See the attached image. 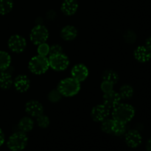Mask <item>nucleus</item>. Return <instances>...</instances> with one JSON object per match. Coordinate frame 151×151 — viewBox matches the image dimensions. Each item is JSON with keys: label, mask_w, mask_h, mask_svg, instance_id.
Listing matches in <instances>:
<instances>
[{"label": "nucleus", "mask_w": 151, "mask_h": 151, "mask_svg": "<svg viewBox=\"0 0 151 151\" xmlns=\"http://www.w3.org/2000/svg\"><path fill=\"white\" fill-rule=\"evenodd\" d=\"M11 57L5 51H0V72L6 71L10 66Z\"/></svg>", "instance_id": "nucleus-19"}, {"label": "nucleus", "mask_w": 151, "mask_h": 151, "mask_svg": "<svg viewBox=\"0 0 151 151\" xmlns=\"http://www.w3.org/2000/svg\"><path fill=\"white\" fill-rule=\"evenodd\" d=\"M100 88L103 93L109 92V91L114 90V84L112 83L109 82V81H103V82L100 84Z\"/></svg>", "instance_id": "nucleus-28"}, {"label": "nucleus", "mask_w": 151, "mask_h": 151, "mask_svg": "<svg viewBox=\"0 0 151 151\" xmlns=\"http://www.w3.org/2000/svg\"><path fill=\"white\" fill-rule=\"evenodd\" d=\"M4 134L1 128H0V147L4 144Z\"/></svg>", "instance_id": "nucleus-31"}, {"label": "nucleus", "mask_w": 151, "mask_h": 151, "mask_svg": "<svg viewBox=\"0 0 151 151\" xmlns=\"http://www.w3.org/2000/svg\"><path fill=\"white\" fill-rule=\"evenodd\" d=\"M78 35V29L72 25H66L60 30V36L63 40L70 41L75 39Z\"/></svg>", "instance_id": "nucleus-16"}, {"label": "nucleus", "mask_w": 151, "mask_h": 151, "mask_svg": "<svg viewBox=\"0 0 151 151\" xmlns=\"http://www.w3.org/2000/svg\"><path fill=\"white\" fill-rule=\"evenodd\" d=\"M33 128L34 122L29 116L22 117L18 123V128H19V131H22L25 134L32 131Z\"/></svg>", "instance_id": "nucleus-17"}, {"label": "nucleus", "mask_w": 151, "mask_h": 151, "mask_svg": "<svg viewBox=\"0 0 151 151\" xmlns=\"http://www.w3.org/2000/svg\"><path fill=\"white\" fill-rule=\"evenodd\" d=\"M13 85L12 75L6 71L0 72V88L2 89H9Z\"/></svg>", "instance_id": "nucleus-18"}, {"label": "nucleus", "mask_w": 151, "mask_h": 151, "mask_svg": "<svg viewBox=\"0 0 151 151\" xmlns=\"http://www.w3.org/2000/svg\"><path fill=\"white\" fill-rule=\"evenodd\" d=\"M28 68L32 74L42 75L45 73L50 68L49 59L45 56L37 55L29 60Z\"/></svg>", "instance_id": "nucleus-3"}, {"label": "nucleus", "mask_w": 151, "mask_h": 151, "mask_svg": "<svg viewBox=\"0 0 151 151\" xmlns=\"http://www.w3.org/2000/svg\"><path fill=\"white\" fill-rule=\"evenodd\" d=\"M110 115V109L104 104L97 105L91 109V116L93 120L97 122H101L109 117Z\"/></svg>", "instance_id": "nucleus-8"}, {"label": "nucleus", "mask_w": 151, "mask_h": 151, "mask_svg": "<svg viewBox=\"0 0 151 151\" xmlns=\"http://www.w3.org/2000/svg\"><path fill=\"white\" fill-rule=\"evenodd\" d=\"M9 49L15 53H22L27 47V41L20 35H13L10 37L7 42Z\"/></svg>", "instance_id": "nucleus-7"}, {"label": "nucleus", "mask_w": 151, "mask_h": 151, "mask_svg": "<svg viewBox=\"0 0 151 151\" xmlns=\"http://www.w3.org/2000/svg\"><path fill=\"white\" fill-rule=\"evenodd\" d=\"M48 59L50 67L56 72L64 71L69 65V58L63 52L50 55Z\"/></svg>", "instance_id": "nucleus-5"}, {"label": "nucleus", "mask_w": 151, "mask_h": 151, "mask_svg": "<svg viewBox=\"0 0 151 151\" xmlns=\"http://www.w3.org/2000/svg\"><path fill=\"white\" fill-rule=\"evenodd\" d=\"M103 81H109V82L112 83L114 85L119 81V75L115 71L111 70V69H108L106 70L103 74Z\"/></svg>", "instance_id": "nucleus-22"}, {"label": "nucleus", "mask_w": 151, "mask_h": 151, "mask_svg": "<svg viewBox=\"0 0 151 151\" xmlns=\"http://www.w3.org/2000/svg\"><path fill=\"white\" fill-rule=\"evenodd\" d=\"M13 86L19 92H26L30 87V81L26 75H19L13 80Z\"/></svg>", "instance_id": "nucleus-13"}, {"label": "nucleus", "mask_w": 151, "mask_h": 151, "mask_svg": "<svg viewBox=\"0 0 151 151\" xmlns=\"http://www.w3.org/2000/svg\"><path fill=\"white\" fill-rule=\"evenodd\" d=\"M88 69L86 66L83 63H78L74 66L71 70L72 78L81 83L85 81L88 76Z\"/></svg>", "instance_id": "nucleus-11"}, {"label": "nucleus", "mask_w": 151, "mask_h": 151, "mask_svg": "<svg viewBox=\"0 0 151 151\" xmlns=\"http://www.w3.org/2000/svg\"><path fill=\"white\" fill-rule=\"evenodd\" d=\"M25 111L30 116L37 117L44 113V107L37 100H29L25 105Z\"/></svg>", "instance_id": "nucleus-12"}, {"label": "nucleus", "mask_w": 151, "mask_h": 151, "mask_svg": "<svg viewBox=\"0 0 151 151\" xmlns=\"http://www.w3.org/2000/svg\"><path fill=\"white\" fill-rule=\"evenodd\" d=\"M121 100L122 98L119 93L114 90L109 91V92L104 93L103 97V104L107 106L109 109L116 107L117 105L120 103Z\"/></svg>", "instance_id": "nucleus-10"}, {"label": "nucleus", "mask_w": 151, "mask_h": 151, "mask_svg": "<svg viewBox=\"0 0 151 151\" xmlns=\"http://www.w3.org/2000/svg\"><path fill=\"white\" fill-rule=\"evenodd\" d=\"M101 130L104 133L109 134H112V127H113L114 119H106L101 122Z\"/></svg>", "instance_id": "nucleus-24"}, {"label": "nucleus", "mask_w": 151, "mask_h": 151, "mask_svg": "<svg viewBox=\"0 0 151 151\" xmlns=\"http://www.w3.org/2000/svg\"><path fill=\"white\" fill-rule=\"evenodd\" d=\"M49 30L45 26L38 24L34 27L29 33V39L35 45H39L47 41L49 38Z\"/></svg>", "instance_id": "nucleus-6"}, {"label": "nucleus", "mask_w": 151, "mask_h": 151, "mask_svg": "<svg viewBox=\"0 0 151 151\" xmlns=\"http://www.w3.org/2000/svg\"><path fill=\"white\" fill-rule=\"evenodd\" d=\"M63 52V48L59 44H53L50 47V53L49 55H52L58 54V53Z\"/></svg>", "instance_id": "nucleus-30"}, {"label": "nucleus", "mask_w": 151, "mask_h": 151, "mask_svg": "<svg viewBox=\"0 0 151 151\" xmlns=\"http://www.w3.org/2000/svg\"><path fill=\"white\" fill-rule=\"evenodd\" d=\"M36 122L38 126L41 128H47L50 125V118L44 114H41L36 117Z\"/></svg>", "instance_id": "nucleus-25"}, {"label": "nucleus", "mask_w": 151, "mask_h": 151, "mask_svg": "<svg viewBox=\"0 0 151 151\" xmlns=\"http://www.w3.org/2000/svg\"><path fill=\"white\" fill-rule=\"evenodd\" d=\"M50 45L46 42L39 44V45H38V48H37L38 55L47 57L49 55V53H50Z\"/></svg>", "instance_id": "nucleus-26"}, {"label": "nucleus", "mask_w": 151, "mask_h": 151, "mask_svg": "<svg viewBox=\"0 0 151 151\" xmlns=\"http://www.w3.org/2000/svg\"><path fill=\"white\" fill-rule=\"evenodd\" d=\"M27 142L28 138L26 134L18 131L9 137L7 145L11 151H21L26 147Z\"/></svg>", "instance_id": "nucleus-4"}, {"label": "nucleus", "mask_w": 151, "mask_h": 151, "mask_svg": "<svg viewBox=\"0 0 151 151\" xmlns=\"http://www.w3.org/2000/svg\"><path fill=\"white\" fill-rule=\"evenodd\" d=\"M134 88L131 85L128 84H125V85L122 86L119 89V95H120L121 98L124 99V100H128V99L131 98L134 95Z\"/></svg>", "instance_id": "nucleus-21"}, {"label": "nucleus", "mask_w": 151, "mask_h": 151, "mask_svg": "<svg viewBox=\"0 0 151 151\" xmlns=\"http://www.w3.org/2000/svg\"><path fill=\"white\" fill-rule=\"evenodd\" d=\"M125 134V141L128 147L136 148L141 145L142 142V137L138 131L130 130Z\"/></svg>", "instance_id": "nucleus-9"}, {"label": "nucleus", "mask_w": 151, "mask_h": 151, "mask_svg": "<svg viewBox=\"0 0 151 151\" xmlns=\"http://www.w3.org/2000/svg\"><path fill=\"white\" fill-rule=\"evenodd\" d=\"M135 115V109L128 103H119L112 111V119L127 124L132 120Z\"/></svg>", "instance_id": "nucleus-1"}, {"label": "nucleus", "mask_w": 151, "mask_h": 151, "mask_svg": "<svg viewBox=\"0 0 151 151\" xmlns=\"http://www.w3.org/2000/svg\"><path fill=\"white\" fill-rule=\"evenodd\" d=\"M13 7V0H0V15L10 13Z\"/></svg>", "instance_id": "nucleus-23"}, {"label": "nucleus", "mask_w": 151, "mask_h": 151, "mask_svg": "<svg viewBox=\"0 0 151 151\" xmlns=\"http://www.w3.org/2000/svg\"><path fill=\"white\" fill-rule=\"evenodd\" d=\"M57 89L60 91L62 96L73 97L80 91L81 83L72 77L64 78L59 82Z\"/></svg>", "instance_id": "nucleus-2"}, {"label": "nucleus", "mask_w": 151, "mask_h": 151, "mask_svg": "<svg viewBox=\"0 0 151 151\" xmlns=\"http://www.w3.org/2000/svg\"><path fill=\"white\" fill-rule=\"evenodd\" d=\"M61 11L66 16H72L78 9V3L77 0H64L61 4Z\"/></svg>", "instance_id": "nucleus-15"}, {"label": "nucleus", "mask_w": 151, "mask_h": 151, "mask_svg": "<svg viewBox=\"0 0 151 151\" xmlns=\"http://www.w3.org/2000/svg\"><path fill=\"white\" fill-rule=\"evenodd\" d=\"M134 55L137 61L146 63L150 60L151 52L146 48L145 46H139L134 50Z\"/></svg>", "instance_id": "nucleus-14"}, {"label": "nucleus", "mask_w": 151, "mask_h": 151, "mask_svg": "<svg viewBox=\"0 0 151 151\" xmlns=\"http://www.w3.org/2000/svg\"><path fill=\"white\" fill-rule=\"evenodd\" d=\"M62 97V94L58 89H53L50 91L48 94V99L52 103H57L60 101Z\"/></svg>", "instance_id": "nucleus-27"}, {"label": "nucleus", "mask_w": 151, "mask_h": 151, "mask_svg": "<svg viewBox=\"0 0 151 151\" xmlns=\"http://www.w3.org/2000/svg\"><path fill=\"white\" fill-rule=\"evenodd\" d=\"M126 124L114 119L113 127H112V134L120 137V136L124 135L126 133Z\"/></svg>", "instance_id": "nucleus-20"}, {"label": "nucleus", "mask_w": 151, "mask_h": 151, "mask_svg": "<svg viewBox=\"0 0 151 151\" xmlns=\"http://www.w3.org/2000/svg\"><path fill=\"white\" fill-rule=\"evenodd\" d=\"M124 38H125V40L127 42L132 44V43L135 42L136 39H137V35L133 31H128L125 33Z\"/></svg>", "instance_id": "nucleus-29"}, {"label": "nucleus", "mask_w": 151, "mask_h": 151, "mask_svg": "<svg viewBox=\"0 0 151 151\" xmlns=\"http://www.w3.org/2000/svg\"><path fill=\"white\" fill-rule=\"evenodd\" d=\"M145 47L147 50H149L151 52V36L147 38L145 41Z\"/></svg>", "instance_id": "nucleus-32"}, {"label": "nucleus", "mask_w": 151, "mask_h": 151, "mask_svg": "<svg viewBox=\"0 0 151 151\" xmlns=\"http://www.w3.org/2000/svg\"><path fill=\"white\" fill-rule=\"evenodd\" d=\"M146 150L147 151H151V138L148 139L146 142Z\"/></svg>", "instance_id": "nucleus-33"}]
</instances>
